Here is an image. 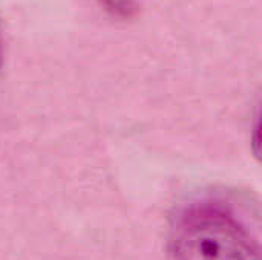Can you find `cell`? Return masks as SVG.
Listing matches in <instances>:
<instances>
[{
    "mask_svg": "<svg viewBox=\"0 0 262 260\" xmlns=\"http://www.w3.org/2000/svg\"><path fill=\"white\" fill-rule=\"evenodd\" d=\"M170 260H261L256 238L236 215L216 202H196L172 224Z\"/></svg>",
    "mask_w": 262,
    "mask_h": 260,
    "instance_id": "1",
    "label": "cell"
},
{
    "mask_svg": "<svg viewBox=\"0 0 262 260\" xmlns=\"http://www.w3.org/2000/svg\"><path fill=\"white\" fill-rule=\"evenodd\" d=\"M3 63V31H2V21H0V69Z\"/></svg>",
    "mask_w": 262,
    "mask_h": 260,
    "instance_id": "2",
    "label": "cell"
}]
</instances>
